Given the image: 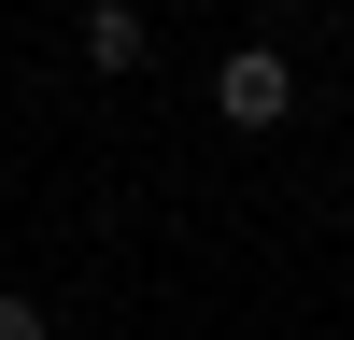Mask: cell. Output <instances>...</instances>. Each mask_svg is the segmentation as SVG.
Returning a JSON list of instances; mask_svg holds the SVG:
<instances>
[{
	"label": "cell",
	"mask_w": 354,
	"mask_h": 340,
	"mask_svg": "<svg viewBox=\"0 0 354 340\" xmlns=\"http://www.w3.org/2000/svg\"><path fill=\"white\" fill-rule=\"evenodd\" d=\"M0 340H57V326H43V298H0Z\"/></svg>",
	"instance_id": "cell-3"
},
{
	"label": "cell",
	"mask_w": 354,
	"mask_h": 340,
	"mask_svg": "<svg viewBox=\"0 0 354 340\" xmlns=\"http://www.w3.org/2000/svg\"><path fill=\"white\" fill-rule=\"evenodd\" d=\"M213 113L227 128H283V113H298V57L283 43H227L213 57Z\"/></svg>",
	"instance_id": "cell-1"
},
{
	"label": "cell",
	"mask_w": 354,
	"mask_h": 340,
	"mask_svg": "<svg viewBox=\"0 0 354 340\" xmlns=\"http://www.w3.org/2000/svg\"><path fill=\"white\" fill-rule=\"evenodd\" d=\"M142 57H156V28L128 0H85V71H142Z\"/></svg>",
	"instance_id": "cell-2"
}]
</instances>
